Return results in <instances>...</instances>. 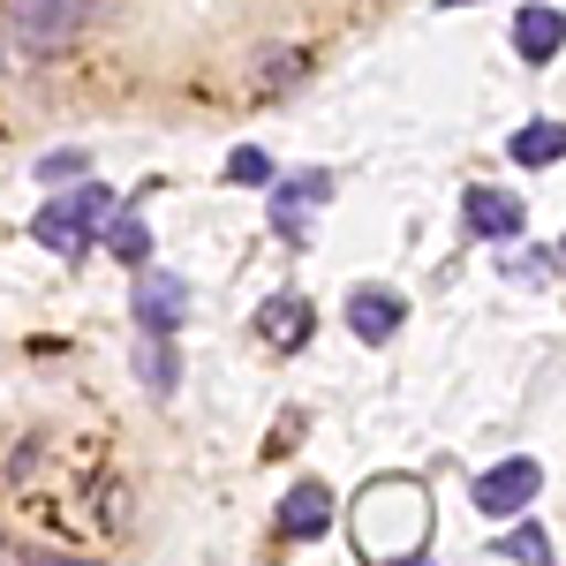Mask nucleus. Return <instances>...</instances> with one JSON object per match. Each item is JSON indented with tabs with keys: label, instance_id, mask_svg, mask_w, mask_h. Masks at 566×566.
I'll return each mask as SVG.
<instances>
[{
	"label": "nucleus",
	"instance_id": "obj_19",
	"mask_svg": "<svg viewBox=\"0 0 566 566\" xmlns=\"http://www.w3.org/2000/svg\"><path fill=\"white\" fill-rule=\"evenodd\" d=\"M23 566H98V559H69V552H31Z\"/></svg>",
	"mask_w": 566,
	"mask_h": 566
},
{
	"label": "nucleus",
	"instance_id": "obj_18",
	"mask_svg": "<svg viewBox=\"0 0 566 566\" xmlns=\"http://www.w3.org/2000/svg\"><path fill=\"white\" fill-rule=\"evenodd\" d=\"M84 175H91L84 151H45L39 159V181H84Z\"/></svg>",
	"mask_w": 566,
	"mask_h": 566
},
{
	"label": "nucleus",
	"instance_id": "obj_17",
	"mask_svg": "<svg viewBox=\"0 0 566 566\" xmlns=\"http://www.w3.org/2000/svg\"><path fill=\"white\" fill-rule=\"evenodd\" d=\"M219 175L234 181V189H242V181H250V189H264V181H272V159H264L258 144H242V151H234V159H227Z\"/></svg>",
	"mask_w": 566,
	"mask_h": 566
},
{
	"label": "nucleus",
	"instance_id": "obj_1",
	"mask_svg": "<svg viewBox=\"0 0 566 566\" xmlns=\"http://www.w3.org/2000/svg\"><path fill=\"white\" fill-rule=\"evenodd\" d=\"M355 544L370 559H416L431 544V491L408 476H378L363 499H355Z\"/></svg>",
	"mask_w": 566,
	"mask_h": 566
},
{
	"label": "nucleus",
	"instance_id": "obj_2",
	"mask_svg": "<svg viewBox=\"0 0 566 566\" xmlns=\"http://www.w3.org/2000/svg\"><path fill=\"white\" fill-rule=\"evenodd\" d=\"M91 23V0H8V39L23 53H61Z\"/></svg>",
	"mask_w": 566,
	"mask_h": 566
},
{
	"label": "nucleus",
	"instance_id": "obj_5",
	"mask_svg": "<svg viewBox=\"0 0 566 566\" xmlns=\"http://www.w3.org/2000/svg\"><path fill=\"white\" fill-rule=\"evenodd\" d=\"M129 310L144 333H181V317H189V287H181L175 272H159V264H144L129 287Z\"/></svg>",
	"mask_w": 566,
	"mask_h": 566
},
{
	"label": "nucleus",
	"instance_id": "obj_21",
	"mask_svg": "<svg viewBox=\"0 0 566 566\" xmlns=\"http://www.w3.org/2000/svg\"><path fill=\"white\" fill-rule=\"evenodd\" d=\"M559 264H566V242H559Z\"/></svg>",
	"mask_w": 566,
	"mask_h": 566
},
{
	"label": "nucleus",
	"instance_id": "obj_14",
	"mask_svg": "<svg viewBox=\"0 0 566 566\" xmlns=\"http://www.w3.org/2000/svg\"><path fill=\"white\" fill-rule=\"evenodd\" d=\"M106 242H114V258H129V264H151V227H144V219H114V227H106Z\"/></svg>",
	"mask_w": 566,
	"mask_h": 566
},
{
	"label": "nucleus",
	"instance_id": "obj_11",
	"mask_svg": "<svg viewBox=\"0 0 566 566\" xmlns=\"http://www.w3.org/2000/svg\"><path fill=\"white\" fill-rule=\"evenodd\" d=\"M506 159L528 167V175H544V167H559L566 159V122H522L514 144H506Z\"/></svg>",
	"mask_w": 566,
	"mask_h": 566
},
{
	"label": "nucleus",
	"instance_id": "obj_12",
	"mask_svg": "<svg viewBox=\"0 0 566 566\" xmlns=\"http://www.w3.org/2000/svg\"><path fill=\"white\" fill-rule=\"evenodd\" d=\"M559 45H566L559 8H522V15H514V53H522V61H552Z\"/></svg>",
	"mask_w": 566,
	"mask_h": 566
},
{
	"label": "nucleus",
	"instance_id": "obj_16",
	"mask_svg": "<svg viewBox=\"0 0 566 566\" xmlns=\"http://www.w3.org/2000/svg\"><path fill=\"white\" fill-rule=\"evenodd\" d=\"M552 272H559V250H514V258H506V280H514V287H544Z\"/></svg>",
	"mask_w": 566,
	"mask_h": 566
},
{
	"label": "nucleus",
	"instance_id": "obj_22",
	"mask_svg": "<svg viewBox=\"0 0 566 566\" xmlns=\"http://www.w3.org/2000/svg\"><path fill=\"white\" fill-rule=\"evenodd\" d=\"M400 566H416V559H400Z\"/></svg>",
	"mask_w": 566,
	"mask_h": 566
},
{
	"label": "nucleus",
	"instance_id": "obj_9",
	"mask_svg": "<svg viewBox=\"0 0 566 566\" xmlns=\"http://www.w3.org/2000/svg\"><path fill=\"white\" fill-rule=\"evenodd\" d=\"M310 333H317V310H310L303 295H264L258 303V340H272V348H303Z\"/></svg>",
	"mask_w": 566,
	"mask_h": 566
},
{
	"label": "nucleus",
	"instance_id": "obj_8",
	"mask_svg": "<svg viewBox=\"0 0 566 566\" xmlns=\"http://www.w3.org/2000/svg\"><path fill=\"white\" fill-rule=\"evenodd\" d=\"M408 325V303L392 295V287H355L348 295V333L355 340H392Z\"/></svg>",
	"mask_w": 566,
	"mask_h": 566
},
{
	"label": "nucleus",
	"instance_id": "obj_3",
	"mask_svg": "<svg viewBox=\"0 0 566 566\" xmlns=\"http://www.w3.org/2000/svg\"><path fill=\"white\" fill-rule=\"evenodd\" d=\"M106 212H114V197H106L98 181H84L69 205H45V212L31 219V234H39L45 250H61V258L76 264V258H84V242H91V227H98Z\"/></svg>",
	"mask_w": 566,
	"mask_h": 566
},
{
	"label": "nucleus",
	"instance_id": "obj_4",
	"mask_svg": "<svg viewBox=\"0 0 566 566\" xmlns=\"http://www.w3.org/2000/svg\"><path fill=\"white\" fill-rule=\"evenodd\" d=\"M544 491V461H528V453H514V461H491L476 476V514L483 522H514V514H528V499Z\"/></svg>",
	"mask_w": 566,
	"mask_h": 566
},
{
	"label": "nucleus",
	"instance_id": "obj_20",
	"mask_svg": "<svg viewBox=\"0 0 566 566\" xmlns=\"http://www.w3.org/2000/svg\"><path fill=\"white\" fill-rule=\"evenodd\" d=\"M438 8H469V0H438Z\"/></svg>",
	"mask_w": 566,
	"mask_h": 566
},
{
	"label": "nucleus",
	"instance_id": "obj_7",
	"mask_svg": "<svg viewBox=\"0 0 566 566\" xmlns=\"http://www.w3.org/2000/svg\"><path fill=\"white\" fill-rule=\"evenodd\" d=\"M325 197H333V175L280 181V189H272V227H280V242H303L310 234V205H325Z\"/></svg>",
	"mask_w": 566,
	"mask_h": 566
},
{
	"label": "nucleus",
	"instance_id": "obj_13",
	"mask_svg": "<svg viewBox=\"0 0 566 566\" xmlns=\"http://www.w3.org/2000/svg\"><path fill=\"white\" fill-rule=\"evenodd\" d=\"M136 378L159 392V400L181 386V363H175V340H167V333H144V340H136Z\"/></svg>",
	"mask_w": 566,
	"mask_h": 566
},
{
	"label": "nucleus",
	"instance_id": "obj_6",
	"mask_svg": "<svg viewBox=\"0 0 566 566\" xmlns=\"http://www.w3.org/2000/svg\"><path fill=\"white\" fill-rule=\"evenodd\" d=\"M461 219H469V234H483V242H514L528 212H522V197H514V189H469Z\"/></svg>",
	"mask_w": 566,
	"mask_h": 566
},
{
	"label": "nucleus",
	"instance_id": "obj_10",
	"mask_svg": "<svg viewBox=\"0 0 566 566\" xmlns=\"http://www.w3.org/2000/svg\"><path fill=\"white\" fill-rule=\"evenodd\" d=\"M325 528H333V491H325V483H295V491L280 499V536L310 544V536H325Z\"/></svg>",
	"mask_w": 566,
	"mask_h": 566
},
{
	"label": "nucleus",
	"instance_id": "obj_15",
	"mask_svg": "<svg viewBox=\"0 0 566 566\" xmlns=\"http://www.w3.org/2000/svg\"><path fill=\"white\" fill-rule=\"evenodd\" d=\"M499 559H514V566H552V536H544V528H514V536H499Z\"/></svg>",
	"mask_w": 566,
	"mask_h": 566
}]
</instances>
